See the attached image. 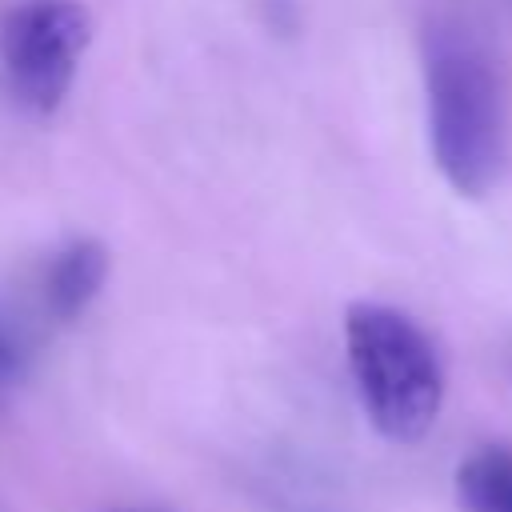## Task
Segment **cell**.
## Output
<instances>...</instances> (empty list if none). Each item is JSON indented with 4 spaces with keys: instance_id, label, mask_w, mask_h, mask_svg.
<instances>
[{
    "instance_id": "277c9868",
    "label": "cell",
    "mask_w": 512,
    "mask_h": 512,
    "mask_svg": "<svg viewBox=\"0 0 512 512\" xmlns=\"http://www.w3.org/2000/svg\"><path fill=\"white\" fill-rule=\"evenodd\" d=\"M104 276H108V252L100 240H68L52 260H48V272H44V308L56 316V320H76L92 300L96 292L104 288Z\"/></svg>"
},
{
    "instance_id": "3957f363",
    "label": "cell",
    "mask_w": 512,
    "mask_h": 512,
    "mask_svg": "<svg viewBox=\"0 0 512 512\" xmlns=\"http://www.w3.org/2000/svg\"><path fill=\"white\" fill-rule=\"evenodd\" d=\"M92 44L84 0H16L0 16V64L32 112H56Z\"/></svg>"
},
{
    "instance_id": "6da1fadb",
    "label": "cell",
    "mask_w": 512,
    "mask_h": 512,
    "mask_svg": "<svg viewBox=\"0 0 512 512\" xmlns=\"http://www.w3.org/2000/svg\"><path fill=\"white\" fill-rule=\"evenodd\" d=\"M428 144L440 176L460 196H484L508 156V108L500 68L480 36L456 20L424 32Z\"/></svg>"
},
{
    "instance_id": "7a4b0ae2",
    "label": "cell",
    "mask_w": 512,
    "mask_h": 512,
    "mask_svg": "<svg viewBox=\"0 0 512 512\" xmlns=\"http://www.w3.org/2000/svg\"><path fill=\"white\" fill-rule=\"evenodd\" d=\"M348 372L372 428L392 444H416L444 408V364L432 336L400 308L356 300L344 312Z\"/></svg>"
},
{
    "instance_id": "5b68a950",
    "label": "cell",
    "mask_w": 512,
    "mask_h": 512,
    "mask_svg": "<svg viewBox=\"0 0 512 512\" xmlns=\"http://www.w3.org/2000/svg\"><path fill=\"white\" fill-rule=\"evenodd\" d=\"M460 512H512V448L484 444L456 464Z\"/></svg>"
},
{
    "instance_id": "8992f818",
    "label": "cell",
    "mask_w": 512,
    "mask_h": 512,
    "mask_svg": "<svg viewBox=\"0 0 512 512\" xmlns=\"http://www.w3.org/2000/svg\"><path fill=\"white\" fill-rule=\"evenodd\" d=\"M24 344H20V336L12 332V324L0 316V396L24 376Z\"/></svg>"
}]
</instances>
